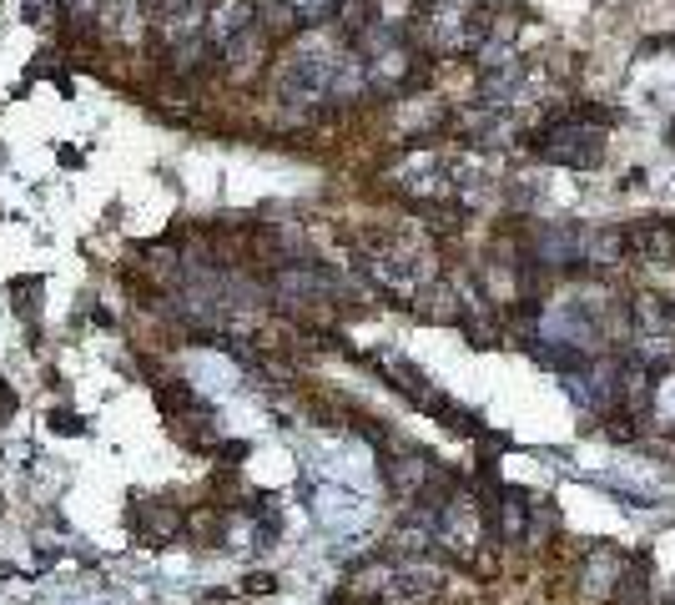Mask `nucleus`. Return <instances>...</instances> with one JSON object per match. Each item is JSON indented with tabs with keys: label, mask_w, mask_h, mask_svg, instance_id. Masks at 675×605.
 <instances>
[{
	"label": "nucleus",
	"mask_w": 675,
	"mask_h": 605,
	"mask_svg": "<svg viewBox=\"0 0 675 605\" xmlns=\"http://www.w3.org/2000/svg\"><path fill=\"white\" fill-rule=\"evenodd\" d=\"M534 152H539V157H550V162H570V167H595V162L605 157L600 137H595V132H585L580 121H570V116L550 121V127L534 137Z\"/></svg>",
	"instance_id": "obj_1"
}]
</instances>
